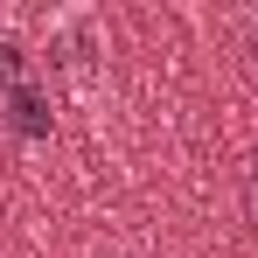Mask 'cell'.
<instances>
[{
	"label": "cell",
	"mask_w": 258,
	"mask_h": 258,
	"mask_svg": "<svg viewBox=\"0 0 258 258\" xmlns=\"http://www.w3.org/2000/svg\"><path fill=\"white\" fill-rule=\"evenodd\" d=\"M7 126H14V140H49V133H56V105H49V91H42V84L7 91Z\"/></svg>",
	"instance_id": "6da1fadb"
},
{
	"label": "cell",
	"mask_w": 258,
	"mask_h": 258,
	"mask_svg": "<svg viewBox=\"0 0 258 258\" xmlns=\"http://www.w3.org/2000/svg\"><path fill=\"white\" fill-rule=\"evenodd\" d=\"M21 84H35V77H28V49L14 42V35H0V98L21 91Z\"/></svg>",
	"instance_id": "7a4b0ae2"
},
{
	"label": "cell",
	"mask_w": 258,
	"mask_h": 258,
	"mask_svg": "<svg viewBox=\"0 0 258 258\" xmlns=\"http://www.w3.org/2000/svg\"><path fill=\"white\" fill-rule=\"evenodd\" d=\"M251 223H258V174H251Z\"/></svg>",
	"instance_id": "3957f363"
},
{
	"label": "cell",
	"mask_w": 258,
	"mask_h": 258,
	"mask_svg": "<svg viewBox=\"0 0 258 258\" xmlns=\"http://www.w3.org/2000/svg\"><path fill=\"white\" fill-rule=\"evenodd\" d=\"M251 56H258V21H251Z\"/></svg>",
	"instance_id": "277c9868"
}]
</instances>
